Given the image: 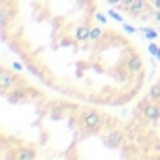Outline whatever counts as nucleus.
Wrapping results in <instances>:
<instances>
[{
	"mask_svg": "<svg viewBox=\"0 0 160 160\" xmlns=\"http://www.w3.org/2000/svg\"><path fill=\"white\" fill-rule=\"evenodd\" d=\"M81 122H83L87 134H96V132L104 126L106 121H104V117H102L98 111H94V109H85L83 115H81Z\"/></svg>",
	"mask_w": 160,
	"mask_h": 160,
	"instance_id": "1",
	"label": "nucleus"
},
{
	"mask_svg": "<svg viewBox=\"0 0 160 160\" xmlns=\"http://www.w3.org/2000/svg\"><path fill=\"white\" fill-rule=\"evenodd\" d=\"M19 85H25V83H23V79H21L19 75L12 73L8 68H2V70H0V91H2L4 94L10 92L12 89L19 87Z\"/></svg>",
	"mask_w": 160,
	"mask_h": 160,
	"instance_id": "2",
	"label": "nucleus"
},
{
	"mask_svg": "<svg viewBox=\"0 0 160 160\" xmlns=\"http://www.w3.org/2000/svg\"><path fill=\"white\" fill-rule=\"evenodd\" d=\"M139 109L143 111L145 119H149V121H158L160 119V102L158 100H151L149 98V102L139 104Z\"/></svg>",
	"mask_w": 160,
	"mask_h": 160,
	"instance_id": "3",
	"label": "nucleus"
},
{
	"mask_svg": "<svg viewBox=\"0 0 160 160\" xmlns=\"http://www.w3.org/2000/svg\"><path fill=\"white\" fill-rule=\"evenodd\" d=\"M104 143L109 149H119L124 143V132L122 130H111V132H108L106 138H104Z\"/></svg>",
	"mask_w": 160,
	"mask_h": 160,
	"instance_id": "4",
	"label": "nucleus"
},
{
	"mask_svg": "<svg viewBox=\"0 0 160 160\" xmlns=\"http://www.w3.org/2000/svg\"><path fill=\"white\" fill-rule=\"evenodd\" d=\"M124 12H128V13L134 15V17H145V15H141V13L145 12V0H134V2H132Z\"/></svg>",
	"mask_w": 160,
	"mask_h": 160,
	"instance_id": "5",
	"label": "nucleus"
},
{
	"mask_svg": "<svg viewBox=\"0 0 160 160\" xmlns=\"http://www.w3.org/2000/svg\"><path fill=\"white\" fill-rule=\"evenodd\" d=\"M89 36H91V28L89 27H79L77 30H75V40L77 42H85V40H89Z\"/></svg>",
	"mask_w": 160,
	"mask_h": 160,
	"instance_id": "6",
	"label": "nucleus"
},
{
	"mask_svg": "<svg viewBox=\"0 0 160 160\" xmlns=\"http://www.w3.org/2000/svg\"><path fill=\"white\" fill-rule=\"evenodd\" d=\"M141 68V58L138 57V55H134V57H130L128 58V70L134 73V72H138Z\"/></svg>",
	"mask_w": 160,
	"mask_h": 160,
	"instance_id": "7",
	"label": "nucleus"
},
{
	"mask_svg": "<svg viewBox=\"0 0 160 160\" xmlns=\"http://www.w3.org/2000/svg\"><path fill=\"white\" fill-rule=\"evenodd\" d=\"M15 156L19 160H30V158H36V151L34 149H21Z\"/></svg>",
	"mask_w": 160,
	"mask_h": 160,
	"instance_id": "8",
	"label": "nucleus"
},
{
	"mask_svg": "<svg viewBox=\"0 0 160 160\" xmlns=\"http://www.w3.org/2000/svg\"><path fill=\"white\" fill-rule=\"evenodd\" d=\"M25 66H27V70H28L30 73H34L36 77H40V79H43V72H42V68H38V66H36V64H32L30 60H28V62H27Z\"/></svg>",
	"mask_w": 160,
	"mask_h": 160,
	"instance_id": "9",
	"label": "nucleus"
},
{
	"mask_svg": "<svg viewBox=\"0 0 160 160\" xmlns=\"http://www.w3.org/2000/svg\"><path fill=\"white\" fill-rule=\"evenodd\" d=\"M147 98H151V100H158V102H160V81H158L156 85H152V87H151V91H149Z\"/></svg>",
	"mask_w": 160,
	"mask_h": 160,
	"instance_id": "10",
	"label": "nucleus"
},
{
	"mask_svg": "<svg viewBox=\"0 0 160 160\" xmlns=\"http://www.w3.org/2000/svg\"><path fill=\"white\" fill-rule=\"evenodd\" d=\"M102 28H98V27H94V28H91V36H89V40H92V42H96V40H100L102 38Z\"/></svg>",
	"mask_w": 160,
	"mask_h": 160,
	"instance_id": "11",
	"label": "nucleus"
},
{
	"mask_svg": "<svg viewBox=\"0 0 160 160\" xmlns=\"http://www.w3.org/2000/svg\"><path fill=\"white\" fill-rule=\"evenodd\" d=\"M143 36H145L147 40H154V38L158 36V32H156L154 28H143Z\"/></svg>",
	"mask_w": 160,
	"mask_h": 160,
	"instance_id": "12",
	"label": "nucleus"
},
{
	"mask_svg": "<svg viewBox=\"0 0 160 160\" xmlns=\"http://www.w3.org/2000/svg\"><path fill=\"white\" fill-rule=\"evenodd\" d=\"M108 15H111V17H113L115 21H119V23H122V15H121V13H117L115 10H109V12H108Z\"/></svg>",
	"mask_w": 160,
	"mask_h": 160,
	"instance_id": "13",
	"label": "nucleus"
},
{
	"mask_svg": "<svg viewBox=\"0 0 160 160\" xmlns=\"http://www.w3.org/2000/svg\"><path fill=\"white\" fill-rule=\"evenodd\" d=\"M149 53H151V55H158V47H156L154 43H151V45H149Z\"/></svg>",
	"mask_w": 160,
	"mask_h": 160,
	"instance_id": "14",
	"label": "nucleus"
},
{
	"mask_svg": "<svg viewBox=\"0 0 160 160\" xmlns=\"http://www.w3.org/2000/svg\"><path fill=\"white\" fill-rule=\"evenodd\" d=\"M96 19H98L100 23H106V21H108V17H106L104 13H96Z\"/></svg>",
	"mask_w": 160,
	"mask_h": 160,
	"instance_id": "15",
	"label": "nucleus"
},
{
	"mask_svg": "<svg viewBox=\"0 0 160 160\" xmlns=\"http://www.w3.org/2000/svg\"><path fill=\"white\" fill-rule=\"evenodd\" d=\"M106 2H108V4H111V6H121L122 0H106Z\"/></svg>",
	"mask_w": 160,
	"mask_h": 160,
	"instance_id": "16",
	"label": "nucleus"
},
{
	"mask_svg": "<svg viewBox=\"0 0 160 160\" xmlns=\"http://www.w3.org/2000/svg\"><path fill=\"white\" fill-rule=\"evenodd\" d=\"M124 30H126V32H136L134 27H130V25H124Z\"/></svg>",
	"mask_w": 160,
	"mask_h": 160,
	"instance_id": "17",
	"label": "nucleus"
},
{
	"mask_svg": "<svg viewBox=\"0 0 160 160\" xmlns=\"http://www.w3.org/2000/svg\"><path fill=\"white\" fill-rule=\"evenodd\" d=\"M154 6H156V10H160V0H154Z\"/></svg>",
	"mask_w": 160,
	"mask_h": 160,
	"instance_id": "18",
	"label": "nucleus"
},
{
	"mask_svg": "<svg viewBox=\"0 0 160 160\" xmlns=\"http://www.w3.org/2000/svg\"><path fill=\"white\" fill-rule=\"evenodd\" d=\"M151 2H154V0H151Z\"/></svg>",
	"mask_w": 160,
	"mask_h": 160,
	"instance_id": "19",
	"label": "nucleus"
}]
</instances>
